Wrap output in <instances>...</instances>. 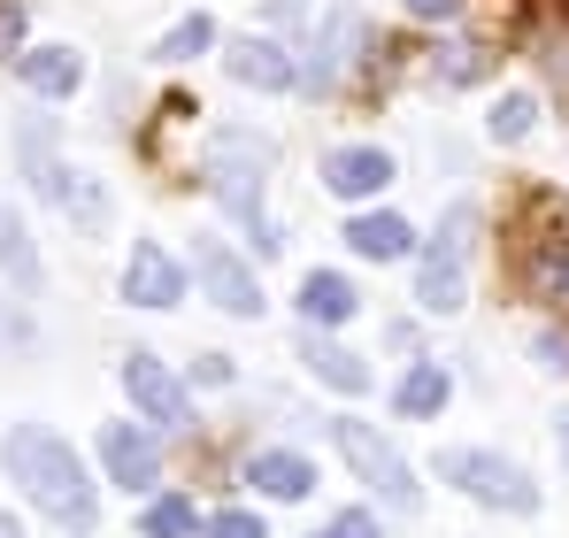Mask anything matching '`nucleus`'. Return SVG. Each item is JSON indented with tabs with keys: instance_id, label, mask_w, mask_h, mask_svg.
<instances>
[{
	"instance_id": "4be33fe9",
	"label": "nucleus",
	"mask_w": 569,
	"mask_h": 538,
	"mask_svg": "<svg viewBox=\"0 0 569 538\" xmlns=\"http://www.w3.org/2000/svg\"><path fill=\"white\" fill-rule=\"evenodd\" d=\"M200 531H208V538H270V524H262L254 508H216Z\"/></svg>"
},
{
	"instance_id": "0eeeda50",
	"label": "nucleus",
	"mask_w": 569,
	"mask_h": 538,
	"mask_svg": "<svg viewBox=\"0 0 569 538\" xmlns=\"http://www.w3.org/2000/svg\"><path fill=\"white\" fill-rule=\"evenodd\" d=\"M192 277H200V292H208L223 316H262V285H254V269L239 262L223 239H192Z\"/></svg>"
},
{
	"instance_id": "f8f14e48",
	"label": "nucleus",
	"mask_w": 569,
	"mask_h": 538,
	"mask_svg": "<svg viewBox=\"0 0 569 538\" xmlns=\"http://www.w3.org/2000/svg\"><path fill=\"white\" fill-rule=\"evenodd\" d=\"M16 78L31 92H47V100H70V92L86 86V62L70 47H31V54H16Z\"/></svg>"
},
{
	"instance_id": "1a4fd4ad",
	"label": "nucleus",
	"mask_w": 569,
	"mask_h": 538,
	"mask_svg": "<svg viewBox=\"0 0 569 538\" xmlns=\"http://www.w3.org/2000/svg\"><path fill=\"white\" fill-rule=\"evenodd\" d=\"M100 461H108V477H116L123 492H154V485H162V447H154V431H139V424H108V431H100Z\"/></svg>"
},
{
	"instance_id": "6e6552de",
	"label": "nucleus",
	"mask_w": 569,
	"mask_h": 538,
	"mask_svg": "<svg viewBox=\"0 0 569 538\" xmlns=\"http://www.w3.org/2000/svg\"><path fill=\"white\" fill-rule=\"evenodd\" d=\"M123 300H131V308H178V300H186V262H178L170 247L139 239L131 262H123Z\"/></svg>"
},
{
	"instance_id": "2eb2a0df",
	"label": "nucleus",
	"mask_w": 569,
	"mask_h": 538,
	"mask_svg": "<svg viewBox=\"0 0 569 538\" xmlns=\"http://www.w3.org/2000/svg\"><path fill=\"white\" fill-rule=\"evenodd\" d=\"M247 485H254V492H270V500H308V492H316V461L270 447V454H254V461H247Z\"/></svg>"
},
{
	"instance_id": "c85d7f7f",
	"label": "nucleus",
	"mask_w": 569,
	"mask_h": 538,
	"mask_svg": "<svg viewBox=\"0 0 569 538\" xmlns=\"http://www.w3.org/2000/svg\"><path fill=\"white\" fill-rule=\"evenodd\" d=\"M16 31H23V8H0V47H16Z\"/></svg>"
},
{
	"instance_id": "7ed1b4c3",
	"label": "nucleus",
	"mask_w": 569,
	"mask_h": 538,
	"mask_svg": "<svg viewBox=\"0 0 569 538\" xmlns=\"http://www.w3.org/2000/svg\"><path fill=\"white\" fill-rule=\"evenodd\" d=\"M331 447L347 454V469L378 492L385 516H416L423 508V485H416V469L400 461V447L385 439L378 424H362V416H331Z\"/></svg>"
},
{
	"instance_id": "ddd939ff",
	"label": "nucleus",
	"mask_w": 569,
	"mask_h": 538,
	"mask_svg": "<svg viewBox=\"0 0 569 538\" xmlns=\"http://www.w3.org/2000/svg\"><path fill=\"white\" fill-rule=\"evenodd\" d=\"M355 316V285L339 277V269H308L300 277V323L308 331H331V323H347Z\"/></svg>"
},
{
	"instance_id": "393cba45",
	"label": "nucleus",
	"mask_w": 569,
	"mask_h": 538,
	"mask_svg": "<svg viewBox=\"0 0 569 538\" xmlns=\"http://www.w3.org/2000/svg\"><path fill=\"white\" fill-rule=\"evenodd\" d=\"M316 538H378V516L370 508H347V516H331V531H316Z\"/></svg>"
},
{
	"instance_id": "6ab92c4d",
	"label": "nucleus",
	"mask_w": 569,
	"mask_h": 538,
	"mask_svg": "<svg viewBox=\"0 0 569 538\" xmlns=\"http://www.w3.org/2000/svg\"><path fill=\"white\" fill-rule=\"evenodd\" d=\"M0 269L16 277V292H31V285H39V255H31L23 216H16V208H0Z\"/></svg>"
},
{
	"instance_id": "2f4dec72",
	"label": "nucleus",
	"mask_w": 569,
	"mask_h": 538,
	"mask_svg": "<svg viewBox=\"0 0 569 538\" xmlns=\"http://www.w3.org/2000/svg\"><path fill=\"white\" fill-rule=\"evenodd\" d=\"M555 439H562V461H569V416H562V424H555Z\"/></svg>"
},
{
	"instance_id": "f257e3e1",
	"label": "nucleus",
	"mask_w": 569,
	"mask_h": 538,
	"mask_svg": "<svg viewBox=\"0 0 569 538\" xmlns=\"http://www.w3.org/2000/svg\"><path fill=\"white\" fill-rule=\"evenodd\" d=\"M0 461L23 485V500L39 516H54L62 531H93L100 524V492H93V477H86V461L70 454V439H54L47 424H16L0 439Z\"/></svg>"
},
{
	"instance_id": "f3484780",
	"label": "nucleus",
	"mask_w": 569,
	"mask_h": 538,
	"mask_svg": "<svg viewBox=\"0 0 569 538\" xmlns=\"http://www.w3.org/2000/svg\"><path fill=\"white\" fill-rule=\"evenodd\" d=\"M300 361H308V369H316L331 392H370V361L347 355V347H331V339H316V331L300 339Z\"/></svg>"
},
{
	"instance_id": "412c9836",
	"label": "nucleus",
	"mask_w": 569,
	"mask_h": 538,
	"mask_svg": "<svg viewBox=\"0 0 569 538\" xmlns=\"http://www.w3.org/2000/svg\"><path fill=\"white\" fill-rule=\"evenodd\" d=\"M208 47H216V23H208V16H186L154 54H162V62H192V54H208Z\"/></svg>"
},
{
	"instance_id": "4468645a",
	"label": "nucleus",
	"mask_w": 569,
	"mask_h": 538,
	"mask_svg": "<svg viewBox=\"0 0 569 538\" xmlns=\"http://www.w3.org/2000/svg\"><path fill=\"white\" fill-rule=\"evenodd\" d=\"M355 47H362V16L355 8H331V23H323V39H316V62H308V86H339V70L355 62Z\"/></svg>"
},
{
	"instance_id": "39448f33",
	"label": "nucleus",
	"mask_w": 569,
	"mask_h": 538,
	"mask_svg": "<svg viewBox=\"0 0 569 538\" xmlns=\"http://www.w3.org/2000/svg\"><path fill=\"white\" fill-rule=\"evenodd\" d=\"M470 231H477V208H455L447 216V239L423 255V277H416V300L431 308V316H455V308H470V277H462V255H470Z\"/></svg>"
},
{
	"instance_id": "a211bd4d",
	"label": "nucleus",
	"mask_w": 569,
	"mask_h": 538,
	"mask_svg": "<svg viewBox=\"0 0 569 538\" xmlns=\"http://www.w3.org/2000/svg\"><path fill=\"white\" fill-rule=\"evenodd\" d=\"M347 247L370 255V262H400V255L416 247V231H408L400 216H355V223H347Z\"/></svg>"
},
{
	"instance_id": "c756f323",
	"label": "nucleus",
	"mask_w": 569,
	"mask_h": 538,
	"mask_svg": "<svg viewBox=\"0 0 569 538\" xmlns=\"http://www.w3.org/2000/svg\"><path fill=\"white\" fill-rule=\"evenodd\" d=\"M462 0H408V16H455Z\"/></svg>"
},
{
	"instance_id": "a878e982",
	"label": "nucleus",
	"mask_w": 569,
	"mask_h": 538,
	"mask_svg": "<svg viewBox=\"0 0 569 538\" xmlns=\"http://www.w3.org/2000/svg\"><path fill=\"white\" fill-rule=\"evenodd\" d=\"M0 347H31V323L16 308H0Z\"/></svg>"
},
{
	"instance_id": "f03ea898",
	"label": "nucleus",
	"mask_w": 569,
	"mask_h": 538,
	"mask_svg": "<svg viewBox=\"0 0 569 538\" xmlns=\"http://www.w3.org/2000/svg\"><path fill=\"white\" fill-rule=\"evenodd\" d=\"M208 185H216V200L254 231V247H262V255H278V231H270V216H262L270 147H262V139H247V131H216V147H208Z\"/></svg>"
},
{
	"instance_id": "423d86ee",
	"label": "nucleus",
	"mask_w": 569,
	"mask_h": 538,
	"mask_svg": "<svg viewBox=\"0 0 569 538\" xmlns=\"http://www.w3.org/2000/svg\"><path fill=\"white\" fill-rule=\"evenodd\" d=\"M123 392H131V408H139L147 424H162V431H186L192 424L186 385H178V369L162 355H123Z\"/></svg>"
},
{
	"instance_id": "20e7f679",
	"label": "nucleus",
	"mask_w": 569,
	"mask_h": 538,
	"mask_svg": "<svg viewBox=\"0 0 569 538\" xmlns=\"http://www.w3.org/2000/svg\"><path fill=\"white\" fill-rule=\"evenodd\" d=\"M439 485H462L477 508H508V516L539 508V485L516 461H500V454H485V447H447L439 454Z\"/></svg>"
},
{
	"instance_id": "b1692460",
	"label": "nucleus",
	"mask_w": 569,
	"mask_h": 538,
	"mask_svg": "<svg viewBox=\"0 0 569 538\" xmlns=\"http://www.w3.org/2000/svg\"><path fill=\"white\" fill-rule=\"evenodd\" d=\"M531 116H539V108H531V92H508V100L492 108V139H523V131H531Z\"/></svg>"
},
{
	"instance_id": "9b49d317",
	"label": "nucleus",
	"mask_w": 569,
	"mask_h": 538,
	"mask_svg": "<svg viewBox=\"0 0 569 538\" xmlns=\"http://www.w3.org/2000/svg\"><path fill=\"white\" fill-rule=\"evenodd\" d=\"M323 185H331L339 200H370L378 185H392V155H385V147H339V155L323 162Z\"/></svg>"
},
{
	"instance_id": "cd10ccee",
	"label": "nucleus",
	"mask_w": 569,
	"mask_h": 538,
	"mask_svg": "<svg viewBox=\"0 0 569 538\" xmlns=\"http://www.w3.org/2000/svg\"><path fill=\"white\" fill-rule=\"evenodd\" d=\"M539 369H569V339L547 331V339H539Z\"/></svg>"
},
{
	"instance_id": "7c9ffc66",
	"label": "nucleus",
	"mask_w": 569,
	"mask_h": 538,
	"mask_svg": "<svg viewBox=\"0 0 569 538\" xmlns=\"http://www.w3.org/2000/svg\"><path fill=\"white\" fill-rule=\"evenodd\" d=\"M0 538H23V524H16V516H0Z\"/></svg>"
},
{
	"instance_id": "aec40b11",
	"label": "nucleus",
	"mask_w": 569,
	"mask_h": 538,
	"mask_svg": "<svg viewBox=\"0 0 569 538\" xmlns=\"http://www.w3.org/2000/svg\"><path fill=\"white\" fill-rule=\"evenodd\" d=\"M139 531H147V538H192V500H186V492H162V500H147Z\"/></svg>"
},
{
	"instance_id": "5701e85b",
	"label": "nucleus",
	"mask_w": 569,
	"mask_h": 538,
	"mask_svg": "<svg viewBox=\"0 0 569 538\" xmlns=\"http://www.w3.org/2000/svg\"><path fill=\"white\" fill-rule=\"evenodd\" d=\"M531 285H539L547 300H569V247H547V255L531 262Z\"/></svg>"
},
{
	"instance_id": "dca6fc26",
	"label": "nucleus",
	"mask_w": 569,
	"mask_h": 538,
	"mask_svg": "<svg viewBox=\"0 0 569 538\" xmlns=\"http://www.w3.org/2000/svg\"><path fill=\"white\" fill-rule=\"evenodd\" d=\"M447 400H455V377H447L439 361H408V377L392 385V408H400V416H439Z\"/></svg>"
},
{
	"instance_id": "9d476101",
	"label": "nucleus",
	"mask_w": 569,
	"mask_h": 538,
	"mask_svg": "<svg viewBox=\"0 0 569 538\" xmlns=\"http://www.w3.org/2000/svg\"><path fill=\"white\" fill-rule=\"evenodd\" d=\"M223 70H231L239 86H254V92H284V86H300V70L284 62V47H278V39H254V31H247V39H239V47L223 54Z\"/></svg>"
},
{
	"instance_id": "bb28decb",
	"label": "nucleus",
	"mask_w": 569,
	"mask_h": 538,
	"mask_svg": "<svg viewBox=\"0 0 569 538\" xmlns=\"http://www.w3.org/2000/svg\"><path fill=\"white\" fill-rule=\"evenodd\" d=\"M192 377H200V385H231V361H223V355H200V361H192Z\"/></svg>"
}]
</instances>
